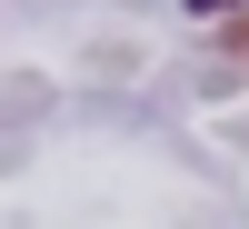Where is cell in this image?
I'll return each instance as SVG.
<instances>
[{
  "label": "cell",
  "mask_w": 249,
  "mask_h": 229,
  "mask_svg": "<svg viewBox=\"0 0 249 229\" xmlns=\"http://www.w3.org/2000/svg\"><path fill=\"white\" fill-rule=\"evenodd\" d=\"M190 20H219V10H249V0H179Z\"/></svg>",
  "instance_id": "6da1fadb"
},
{
  "label": "cell",
  "mask_w": 249,
  "mask_h": 229,
  "mask_svg": "<svg viewBox=\"0 0 249 229\" xmlns=\"http://www.w3.org/2000/svg\"><path fill=\"white\" fill-rule=\"evenodd\" d=\"M230 50H239V60H249V20H239V30H230Z\"/></svg>",
  "instance_id": "7a4b0ae2"
}]
</instances>
